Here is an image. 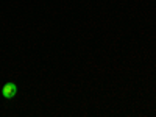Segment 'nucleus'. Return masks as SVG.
Listing matches in <instances>:
<instances>
[{
  "label": "nucleus",
  "instance_id": "1",
  "mask_svg": "<svg viewBox=\"0 0 156 117\" xmlns=\"http://www.w3.org/2000/svg\"><path fill=\"white\" fill-rule=\"evenodd\" d=\"M17 84L16 83H5L3 84V87H2V95H3V98H6V100H11L12 97H16V94H17Z\"/></svg>",
  "mask_w": 156,
  "mask_h": 117
}]
</instances>
